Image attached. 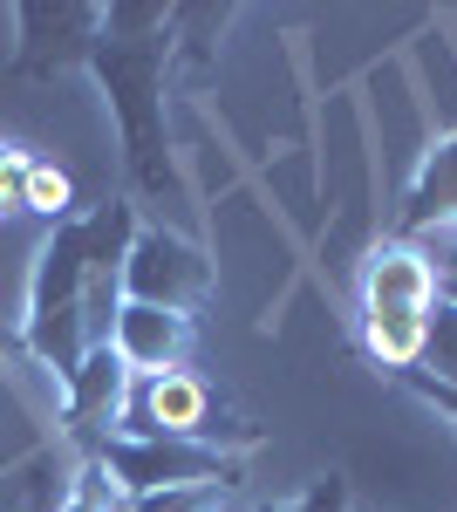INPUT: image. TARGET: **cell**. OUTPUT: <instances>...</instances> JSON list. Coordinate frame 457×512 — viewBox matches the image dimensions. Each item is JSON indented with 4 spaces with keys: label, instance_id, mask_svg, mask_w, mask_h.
I'll return each instance as SVG.
<instances>
[{
    "label": "cell",
    "instance_id": "obj_13",
    "mask_svg": "<svg viewBox=\"0 0 457 512\" xmlns=\"http://www.w3.org/2000/svg\"><path fill=\"white\" fill-rule=\"evenodd\" d=\"M69 205H76L69 171H62V164L28 158V178H21V212H35V219H48V226H62V219H69Z\"/></svg>",
    "mask_w": 457,
    "mask_h": 512
},
{
    "label": "cell",
    "instance_id": "obj_5",
    "mask_svg": "<svg viewBox=\"0 0 457 512\" xmlns=\"http://www.w3.org/2000/svg\"><path fill=\"white\" fill-rule=\"evenodd\" d=\"M116 437H185V444H205L219 451L226 444H253V437L226 431L212 417V390L198 369H164V376H130V403L116 417Z\"/></svg>",
    "mask_w": 457,
    "mask_h": 512
},
{
    "label": "cell",
    "instance_id": "obj_15",
    "mask_svg": "<svg viewBox=\"0 0 457 512\" xmlns=\"http://www.w3.org/2000/svg\"><path fill=\"white\" fill-rule=\"evenodd\" d=\"M116 499H123V492L110 485V472L89 458V465L76 472V492H69V499H55V512H116Z\"/></svg>",
    "mask_w": 457,
    "mask_h": 512
},
{
    "label": "cell",
    "instance_id": "obj_12",
    "mask_svg": "<svg viewBox=\"0 0 457 512\" xmlns=\"http://www.w3.org/2000/svg\"><path fill=\"white\" fill-rule=\"evenodd\" d=\"M417 376L457 390V301H451V294H437L430 315H423V362H417Z\"/></svg>",
    "mask_w": 457,
    "mask_h": 512
},
{
    "label": "cell",
    "instance_id": "obj_3",
    "mask_svg": "<svg viewBox=\"0 0 457 512\" xmlns=\"http://www.w3.org/2000/svg\"><path fill=\"white\" fill-rule=\"evenodd\" d=\"M89 458L110 472L123 506L144 499V492H171V485H239L246 478L239 458L205 451V444H185V437H103Z\"/></svg>",
    "mask_w": 457,
    "mask_h": 512
},
{
    "label": "cell",
    "instance_id": "obj_10",
    "mask_svg": "<svg viewBox=\"0 0 457 512\" xmlns=\"http://www.w3.org/2000/svg\"><path fill=\"white\" fill-rule=\"evenodd\" d=\"M396 226L417 239V233H437L444 246H457V130L423 158L417 185L403 192V212H396Z\"/></svg>",
    "mask_w": 457,
    "mask_h": 512
},
{
    "label": "cell",
    "instance_id": "obj_14",
    "mask_svg": "<svg viewBox=\"0 0 457 512\" xmlns=\"http://www.w3.org/2000/svg\"><path fill=\"white\" fill-rule=\"evenodd\" d=\"M232 492L239 485H171V492H144L123 512H232Z\"/></svg>",
    "mask_w": 457,
    "mask_h": 512
},
{
    "label": "cell",
    "instance_id": "obj_1",
    "mask_svg": "<svg viewBox=\"0 0 457 512\" xmlns=\"http://www.w3.org/2000/svg\"><path fill=\"white\" fill-rule=\"evenodd\" d=\"M171 7L157 0H116L103 7V35L89 48V76L110 89V117L123 130V164L144 198L178 192V164L164 137V62H171Z\"/></svg>",
    "mask_w": 457,
    "mask_h": 512
},
{
    "label": "cell",
    "instance_id": "obj_18",
    "mask_svg": "<svg viewBox=\"0 0 457 512\" xmlns=\"http://www.w3.org/2000/svg\"><path fill=\"white\" fill-rule=\"evenodd\" d=\"M437 267V280H457V246H444V260H430Z\"/></svg>",
    "mask_w": 457,
    "mask_h": 512
},
{
    "label": "cell",
    "instance_id": "obj_11",
    "mask_svg": "<svg viewBox=\"0 0 457 512\" xmlns=\"http://www.w3.org/2000/svg\"><path fill=\"white\" fill-rule=\"evenodd\" d=\"M430 315V308H423ZM423 315H362V349L376 355L382 369L410 376L423 362Z\"/></svg>",
    "mask_w": 457,
    "mask_h": 512
},
{
    "label": "cell",
    "instance_id": "obj_19",
    "mask_svg": "<svg viewBox=\"0 0 457 512\" xmlns=\"http://www.w3.org/2000/svg\"><path fill=\"white\" fill-rule=\"evenodd\" d=\"M437 294H451V301H457V280H437Z\"/></svg>",
    "mask_w": 457,
    "mask_h": 512
},
{
    "label": "cell",
    "instance_id": "obj_17",
    "mask_svg": "<svg viewBox=\"0 0 457 512\" xmlns=\"http://www.w3.org/2000/svg\"><path fill=\"white\" fill-rule=\"evenodd\" d=\"M403 383H410V390H417V396H430V403H437L444 417H457V390H444V383H430V376H417V369H410Z\"/></svg>",
    "mask_w": 457,
    "mask_h": 512
},
{
    "label": "cell",
    "instance_id": "obj_6",
    "mask_svg": "<svg viewBox=\"0 0 457 512\" xmlns=\"http://www.w3.org/2000/svg\"><path fill=\"white\" fill-rule=\"evenodd\" d=\"M103 35V7L89 0H62V7H21V48H14V76H69L89 69V48Z\"/></svg>",
    "mask_w": 457,
    "mask_h": 512
},
{
    "label": "cell",
    "instance_id": "obj_16",
    "mask_svg": "<svg viewBox=\"0 0 457 512\" xmlns=\"http://www.w3.org/2000/svg\"><path fill=\"white\" fill-rule=\"evenodd\" d=\"M253 512H348V478L328 472V478H321V485L301 499V506H253Z\"/></svg>",
    "mask_w": 457,
    "mask_h": 512
},
{
    "label": "cell",
    "instance_id": "obj_9",
    "mask_svg": "<svg viewBox=\"0 0 457 512\" xmlns=\"http://www.w3.org/2000/svg\"><path fill=\"white\" fill-rule=\"evenodd\" d=\"M437 301V267L410 239H389L362 267V315H423Z\"/></svg>",
    "mask_w": 457,
    "mask_h": 512
},
{
    "label": "cell",
    "instance_id": "obj_8",
    "mask_svg": "<svg viewBox=\"0 0 457 512\" xmlns=\"http://www.w3.org/2000/svg\"><path fill=\"white\" fill-rule=\"evenodd\" d=\"M110 349L123 355L130 376H164V369H185L191 355V315H164L144 301H123L110 328Z\"/></svg>",
    "mask_w": 457,
    "mask_h": 512
},
{
    "label": "cell",
    "instance_id": "obj_2",
    "mask_svg": "<svg viewBox=\"0 0 457 512\" xmlns=\"http://www.w3.org/2000/svg\"><path fill=\"white\" fill-rule=\"evenodd\" d=\"M82 280H89V233H82V219H62L41 239L35 280H28V315H21V342L41 369H55V383H69L89 355Z\"/></svg>",
    "mask_w": 457,
    "mask_h": 512
},
{
    "label": "cell",
    "instance_id": "obj_7",
    "mask_svg": "<svg viewBox=\"0 0 457 512\" xmlns=\"http://www.w3.org/2000/svg\"><path fill=\"white\" fill-rule=\"evenodd\" d=\"M123 403H130V369H123V355L110 342H96L82 355V369L62 383V424H69V437L82 451H96L103 437H116Z\"/></svg>",
    "mask_w": 457,
    "mask_h": 512
},
{
    "label": "cell",
    "instance_id": "obj_4",
    "mask_svg": "<svg viewBox=\"0 0 457 512\" xmlns=\"http://www.w3.org/2000/svg\"><path fill=\"white\" fill-rule=\"evenodd\" d=\"M219 287V267L205 246H191L185 233H164V226H137L130 239V260H123V301H144L164 315H198Z\"/></svg>",
    "mask_w": 457,
    "mask_h": 512
}]
</instances>
